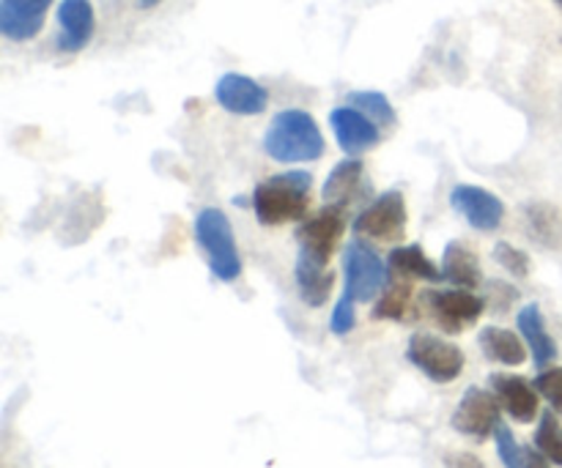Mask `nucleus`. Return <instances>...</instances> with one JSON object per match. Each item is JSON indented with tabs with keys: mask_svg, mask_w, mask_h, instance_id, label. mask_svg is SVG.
<instances>
[{
	"mask_svg": "<svg viewBox=\"0 0 562 468\" xmlns=\"http://www.w3.org/2000/svg\"><path fill=\"white\" fill-rule=\"evenodd\" d=\"M362 173H366L362 159L357 157L340 159V162L333 168V173L327 175V181H324V190H322L324 206L346 208V203H349L351 197L357 195V190H360Z\"/></svg>",
	"mask_w": 562,
	"mask_h": 468,
	"instance_id": "20",
	"label": "nucleus"
},
{
	"mask_svg": "<svg viewBox=\"0 0 562 468\" xmlns=\"http://www.w3.org/2000/svg\"><path fill=\"white\" fill-rule=\"evenodd\" d=\"M442 277L456 288L477 290L481 288V261L467 241H450L442 252Z\"/></svg>",
	"mask_w": 562,
	"mask_h": 468,
	"instance_id": "19",
	"label": "nucleus"
},
{
	"mask_svg": "<svg viewBox=\"0 0 562 468\" xmlns=\"http://www.w3.org/2000/svg\"><path fill=\"white\" fill-rule=\"evenodd\" d=\"M536 389L547 398L549 409L562 416V367H547L541 376L536 378Z\"/></svg>",
	"mask_w": 562,
	"mask_h": 468,
	"instance_id": "28",
	"label": "nucleus"
},
{
	"mask_svg": "<svg viewBox=\"0 0 562 468\" xmlns=\"http://www.w3.org/2000/svg\"><path fill=\"white\" fill-rule=\"evenodd\" d=\"M450 206L470 222V228L494 233L505 219V203L494 192L475 184H459L450 192Z\"/></svg>",
	"mask_w": 562,
	"mask_h": 468,
	"instance_id": "10",
	"label": "nucleus"
},
{
	"mask_svg": "<svg viewBox=\"0 0 562 468\" xmlns=\"http://www.w3.org/2000/svg\"><path fill=\"white\" fill-rule=\"evenodd\" d=\"M263 151L283 164L316 162L324 153V135L305 110H280L263 132Z\"/></svg>",
	"mask_w": 562,
	"mask_h": 468,
	"instance_id": "1",
	"label": "nucleus"
},
{
	"mask_svg": "<svg viewBox=\"0 0 562 468\" xmlns=\"http://www.w3.org/2000/svg\"><path fill=\"white\" fill-rule=\"evenodd\" d=\"M448 468H486V466H483L481 460L475 458V455H470V453H456V455H450Z\"/></svg>",
	"mask_w": 562,
	"mask_h": 468,
	"instance_id": "30",
	"label": "nucleus"
},
{
	"mask_svg": "<svg viewBox=\"0 0 562 468\" xmlns=\"http://www.w3.org/2000/svg\"><path fill=\"white\" fill-rule=\"evenodd\" d=\"M423 305H426L434 323L448 334H461L470 327H475L481 321L483 310H486V299L464 288L428 290L423 296Z\"/></svg>",
	"mask_w": 562,
	"mask_h": 468,
	"instance_id": "7",
	"label": "nucleus"
},
{
	"mask_svg": "<svg viewBox=\"0 0 562 468\" xmlns=\"http://www.w3.org/2000/svg\"><path fill=\"white\" fill-rule=\"evenodd\" d=\"M406 359L434 384H453L464 373V351L439 334L417 332L406 345Z\"/></svg>",
	"mask_w": 562,
	"mask_h": 468,
	"instance_id": "5",
	"label": "nucleus"
},
{
	"mask_svg": "<svg viewBox=\"0 0 562 468\" xmlns=\"http://www.w3.org/2000/svg\"><path fill=\"white\" fill-rule=\"evenodd\" d=\"M214 99L220 107L234 115H261L269 104L267 88L239 71H228L220 77L214 85Z\"/></svg>",
	"mask_w": 562,
	"mask_h": 468,
	"instance_id": "12",
	"label": "nucleus"
},
{
	"mask_svg": "<svg viewBox=\"0 0 562 468\" xmlns=\"http://www.w3.org/2000/svg\"><path fill=\"white\" fill-rule=\"evenodd\" d=\"M135 3H137V9H157L162 0H135Z\"/></svg>",
	"mask_w": 562,
	"mask_h": 468,
	"instance_id": "32",
	"label": "nucleus"
},
{
	"mask_svg": "<svg viewBox=\"0 0 562 468\" xmlns=\"http://www.w3.org/2000/svg\"><path fill=\"white\" fill-rule=\"evenodd\" d=\"M390 274L393 277H406V279H426V283H439L442 277V269L431 261V258L423 252L420 244L409 247H395L387 258Z\"/></svg>",
	"mask_w": 562,
	"mask_h": 468,
	"instance_id": "22",
	"label": "nucleus"
},
{
	"mask_svg": "<svg viewBox=\"0 0 562 468\" xmlns=\"http://www.w3.org/2000/svg\"><path fill=\"white\" fill-rule=\"evenodd\" d=\"M53 0H0V33L9 42H31L42 33Z\"/></svg>",
	"mask_w": 562,
	"mask_h": 468,
	"instance_id": "13",
	"label": "nucleus"
},
{
	"mask_svg": "<svg viewBox=\"0 0 562 468\" xmlns=\"http://www.w3.org/2000/svg\"><path fill=\"white\" fill-rule=\"evenodd\" d=\"M494 442H497V455L505 468H525V449L516 444L514 431L505 422H499L497 431H494Z\"/></svg>",
	"mask_w": 562,
	"mask_h": 468,
	"instance_id": "27",
	"label": "nucleus"
},
{
	"mask_svg": "<svg viewBox=\"0 0 562 468\" xmlns=\"http://www.w3.org/2000/svg\"><path fill=\"white\" fill-rule=\"evenodd\" d=\"M344 294L355 299L357 305L373 301L382 296V290L390 283V263H384L376 255L373 247H368L362 239H355L344 250Z\"/></svg>",
	"mask_w": 562,
	"mask_h": 468,
	"instance_id": "4",
	"label": "nucleus"
},
{
	"mask_svg": "<svg viewBox=\"0 0 562 468\" xmlns=\"http://www.w3.org/2000/svg\"><path fill=\"white\" fill-rule=\"evenodd\" d=\"M346 102L366 113L373 124L379 126H393L395 124V107L382 91H351Z\"/></svg>",
	"mask_w": 562,
	"mask_h": 468,
	"instance_id": "24",
	"label": "nucleus"
},
{
	"mask_svg": "<svg viewBox=\"0 0 562 468\" xmlns=\"http://www.w3.org/2000/svg\"><path fill=\"white\" fill-rule=\"evenodd\" d=\"M357 301L349 299L346 294H340L338 305H335L333 316H329V332L338 334V338H344V334H349L351 329L357 327V312H355Z\"/></svg>",
	"mask_w": 562,
	"mask_h": 468,
	"instance_id": "29",
	"label": "nucleus"
},
{
	"mask_svg": "<svg viewBox=\"0 0 562 468\" xmlns=\"http://www.w3.org/2000/svg\"><path fill=\"white\" fill-rule=\"evenodd\" d=\"M195 239L198 247L206 255L209 269L223 283H234L241 274V258L236 250V236L231 228V219L225 212L209 206L195 217Z\"/></svg>",
	"mask_w": 562,
	"mask_h": 468,
	"instance_id": "3",
	"label": "nucleus"
},
{
	"mask_svg": "<svg viewBox=\"0 0 562 468\" xmlns=\"http://www.w3.org/2000/svg\"><path fill=\"white\" fill-rule=\"evenodd\" d=\"M327 266L329 261H322V258L311 255V252L300 250V255H296V288H300L302 301L307 307H324L329 294H333L335 274Z\"/></svg>",
	"mask_w": 562,
	"mask_h": 468,
	"instance_id": "16",
	"label": "nucleus"
},
{
	"mask_svg": "<svg viewBox=\"0 0 562 468\" xmlns=\"http://www.w3.org/2000/svg\"><path fill=\"white\" fill-rule=\"evenodd\" d=\"M492 384V392L497 395L499 406L508 411V416H514L516 422H532L538 416V389L536 384H530L521 376H510V373H494L488 378Z\"/></svg>",
	"mask_w": 562,
	"mask_h": 468,
	"instance_id": "15",
	"label": "nucleus"
},
{
	"mask_svg": "<svg viewBox=\"0 0 562 468\" xmlns=\"http://www.w3.org/2000/svg\"><path fill=\"white\" fill-rule=\"evenodd\" d=\"M536 449L562 468V425L554 411H543L536 431Z\"/></svg>",
	"mask_w": 562,
	"mask_h": 468,
	"instance_id": "25",
	"label": "nucleus"
},
{
	"mask_svg": "<svg viewBox=\"0 0 562 468\" xmlns=\"http://www.w3.org/2000/svg\"><path fill=\"white\" fill-rule=\"evenodd\" d=\"M329 126H333L335 140L346 157H360L379 142V124H373L366 113H360L351 104L335 107L329 113Z\"/></svg>",
	"mask_w": 562,
	"mask_h": 468,
	"instance_id": "11",
	"label": "nucleus"
},
{
	"mask_svg": "<svg viewBox=\"0 0 562 468\" xmlns=\"http://www.w3.org/2000/svg\"><path fill=\"white\" fill-rule=\"evenodd\" d=\"M499 411H503V406H499L497 395L481 387H470L464 398L459 400V406H456L450 425H453L456 433L472 438V442H486L503 422Z\"/></svg>",
	"mask_w": 562,
	"mask_h": 468,
	"instance_id": "8",
	"label": "nucleus"
},
{
	"mask_svg": "<svg viewBox=\"0 0 562 468\" xmlns=\"http://www.w3.org/2000/svg\"><path fill=\"white\" fill-rule=\"evenodd\" d=\"M516 327H519V334L525 338L538 370H547V367L558 359V343H554V338L549 334L541 307L538 305L521 307L519 316H516Z\"/></svg>",
	"mask_w": 562,
	"mask_h": 468,
	"instance_id": "17",
	"label": "nucleus"
},
{
	"mask_svg": "<svg viewBox=\"0 0 562 468\" xmlns=\"http://www.w3.org/2000/svg\"><path fill=\"white\" fill-rule=\"evenodd\" d=\"M492 255L494 261H497L505 272L514 274V277L521 279L530 274V255H527L525 250H519V247L508 244V241H499V244L494 247Z\"/></svg>",
	"mask_w": 562,
	"mask_h": 468,
	"instance_id": "26",
	"label": "nucleus"
},
{
	"mask_svg": "<svg viewBox=\"0 0 562 468\" xmlns=\"http://www.w3.org/2000/svg\"><path fill=\"white\" fill-rule=\"evenodd\" d=\"M409 307H412V279L390 277L387 288L382 290L376 307H373V318H379V321H404Z\"/></svg>",
	"mask_w": 562,
	"mask_h": 468,
	"instance_id": "23",
	"label": "nucleus"
},
{
	"mask_svg": "<svg viewBox=\"0 0 562 468\" xmlns=\"http://www.w3.org/2000/svg\"><path fill=\"white\" fill-rule=\"evenodd\" d=\"M549 464H552V460H549L547 455L538 453L536 447L525 449V468H552Z\"/></svg>",
	"mask_w": 562,
	"mask_h": 468,
	"instance_id": "31",
	"label": "nucleus"
},
{
	"mask_svg": "<svg viewBox=\"0 0 562 468\" xmlns=\"http://www.w3.org/2000/svg\"><path fill=\"white\" fill-rule=\"evenodd\" d=\"M554 3H558V5H560V9H562V0H554Z\"/></svg>",
	"mask_w": 562,
	"mask_h": 468,
	"instance_id": "33",
	"label": "nucleus"
},
{
	"mask_svg": "<svg viewBox=\"0 0 562 468\" xmlns=\"http://www.w3.org/2000/svg\"><path fill=\"white\" fill-rule=\"evenodd\" d=\"M521 340L525 338H519V334L510 332V329L486 327L481 332V338H477V343H481V351L486 359L505 367H519L525 365L527 359V345L521 343Z\"/></svg>",
	"mask_w": 562,
	"mask_h": 468,
	"instance_id": "21",
	"label": "nucleus"
},
{
	"mask_svg": "<svg viewBox=\"0 0 562 468\" xmlns=\"http://www.w3.org/2000/svg\"><path fill=\"white\" fill-rule=\"evenodd\" d=\"M58 49L60 53H80L88 47L97 27L91 0H60L58 5Z\"/></svg>",
	"mask_w": 562,
	"mask_h": 468,
	"instance_id": "14",
	"label": "nucleus"
},
{
	"mask_svg": "<svg viewBox=\"0 0 562 468\" xmlns=\"http://www.w3.org/2000/svg\"><path fill=\"white\" fill-rule=\"evenodd\" d=\"M346 230V214L340 206H324L318 208L313 217L302 219V225L296 228V241H300L302 252H311V255L329 261L335 252V247L340 244Z\"/></svg>",
	"mask_w": 562,
	"mask_h": 468,
	"instance_id": "9",
	"label": "nucleus"
},
{
	"mask_svg": "<svg viewBox=\"0 0 562 468\" xmlns=\"http://www.w3.org/2000/svg\"><path fill=\"white\" fill-rule=\"evenodd\" d=\"M311 173L289 170L269 175L252 190V212L267 228H280L285 222H302L311 203Z\"/></svg>",
	"mask_w": 562,
	"mask_h": 468,
	"instance_id": "2",
	"label": "nucleus"
},
{
	"mask_svg": "<svg viewBox=\"0 0 562 468\" xmlns=\"http://www.w3.org/2000/svg\"><path fill=\"white\" fill-rule=\"evenodd\" d=\"M521 217H525V233L532 244L543 247V250H560L562 217L558 206L547 201H532L521 206Z\"/></svg>",
	"mask_w": 562,
	"mask_h": 468,
	"instance_id": "18",
	"label": "nucleus"
},
{
	"mask_svg": "<svg viewBox=\"0 0 562 468\" xmlns=\"http://www.w3.org/2000/svg\"><path fill=\"white\" fill-rule=\"evenodd\" d=\"M357 239L398 244L406 233V201L401 190H387L368 203L355 219Z\"/></svg>",
	"mask_w": 562,
	"mask_h": 468,
	"instance_id": "6",
	"label": "nucleus"
}]
</instances>
